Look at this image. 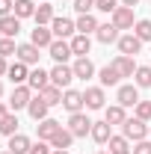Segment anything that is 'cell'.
I'll return each instance as SVG.
<instances>
[{"mask_svg":"<svg viewBox=\"0 0 151 154\" xmlns=\"http://www.w3.org/2000/svg\"><path fill=\"white\" fill-rule=\"evenodd\" d=\"M122 136H128L131 142H139V139H148V125L142 122V119H125V125H122Z\"/></svg>","mask_w":151,"mask_h":154,"instance_id":"cell-1","label":"cell"},{"mask_svg":"<svg viewBox=\"0 0 151 154\" xmlns=\"http://www.w3.org/2000/svg\"><path fill=\"white\" fill-rule=\"evenodd\" d=\"M30 101H33V89L24 83V86H15L12 89V95H9V110L12 113H18V110H27L30 107Z\"/></svg>","mask_w":151,"mask_h":154,"instance_id":"cell-2","label":"cell"},{"mask_svg":"<svg viewBox=\"0 0 151 154\" xmlns=\"http://www.w3.org/2000/svg\"><path fill=\"white\" fill-rule=\"evenodd\" d=\"M71 80H77L71 65H65V62H57V65L51 68V83H54V86H59V89H68V86H71Z\"/></svg>","mask_w":151,"mask_h":154,"instance_id":"cell-3","label":"cell"},{"mask_svg":"<svg viewBox=\"0 0 151 154\" xmlns=\"http://www.w3.org/2000/svg\"><path fill=\"white\" fill-rule=\"evenodd\" d=\"M92 125H95V122H92L86 113H71V116H68V131H71L74 136L92 134Z\"/></svg>","mask_w":151,"mask_h":154,"instance_id":"cell-4","label":"cell"},{"mask_svg":"<svg viewBox=\"0 0 151 154\" xmlns=\"http://www.w3.org/2000/svg\"><path fill=\"white\" fill-rule=\"evenodd\" d=\"M116 101H119L125 110H128V107H136V104H139V86H136V83H125V86H119Z\"/></svg>","mask_w":151,"mask_h":154,"instance_id":"cell-5","label":"cell"},{"mask_svg":"<svg viewBox=\"0 0 151 154\" xmlns=\"http://www.w3.org/2000/svg\"><path fill=\"white\" fill-rule=\"evenodd\" d=\"M83 101H86V110H104L107 104V95H104V86H86L83 92Z\"/></svg>","mask_w":151,"mask_h":154,"instance_id":"cell-6","label":"cell"},{"mask_svg":"<svg viewBox=\"0 0 151 154\" xmlns=\"http://www.w3.org/2000/svg\"><path fill=\"white\" fill-rule=\"evenodd\" d=\"M110 21H113L119 30H133V24H136V18H133V9H131V6H119L113 15H110Z\"/></svg>","mask_w":151,"mask_h":154,"instance_id":"cell-7","label":"cell"},{"mask_svg":"<svg viewBox=\"0 0 151 154\" xmlns=\"http://www.w3.org/2000/svg\"><path fill=\"white\" fill-rule=\"evenodd\" d=\"M119 54H125V57H136L139 51H142V42L133 36V33H125V36H119Z\"/></svg>","mask_w":151,"mask_h":154,"instance_id":"cell-8","label":"cell"},{"mask_svg":"<svg viewBox=\"0 0 151 154\" xmlns=\"http://www.w3.org/2000/svg\"><path fill=\"white\" fill-rule=\"evenodd\" d=\"M48 51H51L54 62H68V59L74 57V51H71V42H65V38H54V45H51Z\"/></svg>","mask_w":151,"mask_h":154,"instance_id":"cell-9","label":"cell"},{"mask_svg":"<svg viewBox=\"0 0 151 154\" xmlns=\"http://www.w3.org/2000/svg\"><path fill=\"white\" fill-rule=\"evenodd\" d=\"M62 107H65L68 113H83V107H86L83 92H77V89H65V92H62Z\"/></svg>","mask_w":151,"mask_h":154,"instance_id":"cell-10","label":"cell"},{"mask_svg":"<svg viewBox=\"0 0 151 154\" xmlns=\"http://www.w3.org/2000/svg\"><path fill=\"white\" fill-rule=\"evenodd\" d=\"M6 77L15 83V86H24L27 80H30V65H24L21 59H15L12 65H9V71H6Z\"/></svg>","mask_w":151,"mask_h":154,"instance_id":"cell-11","label":"cell"},{"mask_svg":"<svg viewBox=\"0 0 151 154\" xmlns=\"http://www.w3.org/2000/svg\"><path fill=\"white\" fill-rule=\"evenodd\" d=\"M39 51H42V48H36L33 42H24V45H18V54H15V57H18L24 65H39V57H42Z\"/></svg>","mask_w":151,"mask_h":154,"instance_id":"cell-12","label":"cell"},{"mask_svg":"<svg viewBox=\"0 0 151 154\" xmlns=\"http://www.w3.org/2000/svg\"><path fill=\"white\" fill-rule=\"evenodd\" d=\"M48 110H51V104H48L42 95H33L30 107H27V113H30V119H33V122H45V119H48Z\"/></svg>","mask_w":151,"mask_h":154,"instance_id":"cell-13","label":"cell"},{"mask_svg":"<svg viewBox=\"0 0 151 154\" xmlns=\"http://www.w3.org/2000/svg\"><path fill=\"white\" fill-rule=\"evenodd\" d=\"M51 30H54L57 38H71L77 33V27H74L71 18H54V21H51Z\"/></svg>","mask_w":151,"mask_h":154,"instance_id":"cell-14","label":"cell"},{"mask_svg":"<svg viewBox=\"0 0 151 154\" xmlns=\"http://www.w3.org/2000/svg\"><path fill=\"white\" fill-rule=\"evenodd\" d=\"M119 27H116L113 21L110 24H98V30H95V38L101 42V45H113V42H119Z\"/></svg>","mask_w":151,"mask_h":154,"instance_id":"cell-15","label":"cell"},{"mask_svg":"<svg viewBox=\"0 0 151 154\" xmlns=\"http://www.w3.org/2000/svg\"><path fill=\"white\" fill-rule=\"evenodd\" d=\"M27 86H30L33 92L48 89V86H51V71H45V68H33V71H30V80H27Z\"/></svg>","mask_w":151,"mask_h":154,"instance_id":"cell-16","label":"cell"},{"mask_svg":"<svg viewBox=\"0 0 151 154\" xmlns=\"http://www.w3.org/2000/svg\"><path fill=\"white\" fill-rule=\"evenodd\" d=\"M62 128V122H57V119H45V122H39L36 125V131H39V139H45V142H51L54 136H57V131Z\"/></svg>","mask_w":151,"mask_h":154,"instance_id":"cell-17","label":"cell"},{"mask_svg":"<svg viewBox=\"0 0 151 154\" xmlns=\"http://www.w3.org/2000/svg\"><path fill=\"white\" fill-rule=\"evenodd\" d=\"M89 136H92L98 145H107V142H110V136H113V125H110L107 119H104V122H95V125H92V134H89Z\"/></svg>","mask_w":151,"mask_h":154,"instance_id":"cell-18","label":"cell"},{"mask_svg":"<svg viewBox=\"0 0 151 154\" xmlns=\"http://www.w3.org/2000/svg\"><path fill=\"white\" fill-rule=\"evenodd\" d=\"M54 30H48V27H39L36 24V30H33V33H30V42H33V45H36V48H51V45H54Z\"/></svg>","mask_w":151,"mask_h":154,"instance_id":"cell-19","label":"cell"},{"mask_svg":"<svg viewBox=\"0 0 151 154\" xmlns=\"http://www.w3.org/2000/svg\"><path fill=\"white\" fill-rule=\"evenodd\" d=\"M18 33H21V18H18V15H6V18H0V36L15 38Z\"/></svg>","mask_w":151,"mask_h":154,"instance_id":"cell-20","label":"cell"},{"mask_svg":"<svg viewBox=\"0 0 151 154\" xmlns=\"http://www.w3.org/2000/svg\"><path fill=\"white\" fill-rule=\"evenodd\" d=\"M71 68H74V77H77V80H89V77L95 74V65H92V59H89V57H77Z\"/></svg>","mask_w":151,"mask_h":154,"instance_id":"cell-21","label":"cell"},{"mask_svg":"<svg viewBox=\"0 0 151 154\" xmlns=\"http://www.w3.org/2000/svg\"><path fill=\"white\" fill-rule=\"evenodd\" d=\"M113 68L122 77H133V74H136V62H133V57H125V54H119V57L113 59Z\"/></svg>","mask_w":151,"mask_h":154,"instance_id":"cell-22","label":"cell"},{"mask_svg":"<svg viewBox=\"0 0 151 154\" xmlns=\"http://www.w3.org/2000/svg\"><path fill=\"white\" fill-rule=\"evenodd\" d=\"M131 148H133V145H131V139H128V136H122V134H119V136H110V142H107V151H110V154H131Z\"/></svg>","mask_w":151,"mask_h":154,"instance_id":"cell-23","label":"cell"},{"mask_svg":"<svg viewBox=\"0 0 151 154\" xmlns=\"http://www.w3.org/2000/svg\"><path fill=\"white\" fill-rule=\"evenodd\" d=\"M71 51H74V57H86V54L92 51V38L83 36V33L71 36Z\"/></svg>","mask_w":151,"mask_h":154,"instance_id":"cell-24","label":"cell"},{"mask_svg":"<svg viewBox=\"0 0 151 154\" xmlns=\"http://www.w3.org/2000/svg\"><path fill=\"white\" fill-rule=\"evenodd\" d=\"M74 27H77V33H83V36H92L95 30H98V18H95L92 12H89V15H80V18L74 21Z\"/></svg>","mask_w":151,"mask_h":154,"instance_id":"cell-25","label":"cell"},{"mask_svg":"<svg viewBox=\"0 0 151 154\" xmlns=\"http://www.w3.org/2000/svg\"><path fill=\"white\" fill-rule=\"evenodd\" d=\"M30 136H24V134H15V136H9V151L12 154H30Z\"/></svg>","mask_w":151,"mask_h":154,"instance_id":"cell-26","label":"cell"},{"mask_svg":"<svg viewBox=\"0 0 151 154\" xmlns=\"http://www.w3.org/2000/svg\"><path fill=\"white\" fill-rule=\"evenodd\" d=\"M33 18H36L39 27H48L51 21L57 18V15H54V6H51V3H39V6H36V15H33Z\"/></svg>","mask_w":151,"mask_h":154,"instance_id":"cell-27","label":"cell"},{"mask_svg":"<svg viewBox=\"0 0 151 154\" xmlns=\"http://www.w3.org/2000/svg\"><path fill=\"white\" fill-rule=\"evenodd\" d=\"M0 134H3V136H15V134H18V113L9 110V113L3 116V122H0Z\"/></svg>","mask_w":151,"mask_h":154,"instance_id":"cell-28","label":"cell"},{"mask_svg":"<svg viewBox=\"0 0 151 154\" xmlns=\"http://www.w3.org/2000/svg\"><path fill=\"white\" fill-rule=\"evenodd\" d=\"M74 139H77V136L71 134L68 128H59V131H57V136L51 139V145H54V148H71V142H74Z\"/></svg>","mask_w":151,"mask_h":154,"instance_id":"cell-29","label":"cell"},{"mask_svg":"<svg viewBox=\"0 0 151 154\" xmlns=\"http://www.w3.org/2000/svg\"><path fill=\"white\" fill-rule=\"evenodd\" d=\"M98 77H101V86H119V80H122V74L113 68V62L104 65V68L98 71Z\"/></svg>","mask_w":151,"mask_h":154,"instance_id":"cell-30","label":"cell"},{"mask_svg":"<svg viewBox=\"0 0 151 154\" xmlns=\"http://www.w3.org/2000/svg\"><path fill=\"white\" fill-rule=\"evenodd\" d=\"M104 119L110 122V125H125V107L122 104H113V107H104Z\"/></svg>","mask_w":151,"mask_h":154,"instance_id":"cell-31","label":"cell"},{"mask_svg":"<svg viewBox=\"0 0 151 154\" xmlns=\"http://www.w3.org/2000/svg\"><path fill=\"white\" fill-rule=\"evenodd\" d=\"M133 83H136L139 89H151V65H136Z\"/></svg>","mask_w":151,"mask_h":154,"instance_id":"cell-32","label":"cell"},{"mask_svg":"<svg viewBox=\"0 0 151 154\" xmlns=\"http://www.w3.org/2000/svg\"><path fill=\"white\" fill-rule=\"evenodd\" d=\"M12 15H18V18H33V15H36V3H33V0H15Z\"/></svg>","mask_w":151,"mask_h":154,"instance_id":"cell-33","label":"cell"},{"mask_svg":"<svg viewBox=\"0 0 151 154\" xmlns=\"http://www.w3.org/2000/svg\"><path fill=\"white\" fill-rule=\"evenodd\" d=\"M39 95L45 98V101H48L51 107H57V104H62V89H59V86H54V83H51L48 89H42Z\"/></svg>","mask_w":151,"mask_h":154,"instance_id":"cell-34","label":"cell"},{"mask_svg":"<svg viewBox=\"0 0 151 154\" xmlns=\"http://www.w3.org/2000/svg\"><path fill=\"white\" fill-rule=\"evenodd\" d=\"M133 36L139 38V42H151V21L148 18L136 21V24H133Z\"/></svg>","mask_w":151,"mask_h":154,"instance_id":"cell-35","label":"cell"},{"mask_svg":"<svg viewBox=\"0 0 151 154\" xmlns=\"http://www.w3.org/2000/svg\"><path fill=\"white\" fill-rule=\"evenodd\" d=\"M12 54H18V45H15V38L0 36V57H12Z\"/></svg>","mask_w":151,"mask_h":154,"instance_id":"cell-36","label":"cell"},{"mask_svg":"<svg viewBox=\"0 0 151 154\" xmlns=\"http://www.w3.org/2000/svg\"><path fill=\"white\" fill-rule=\"evenodd\" d=\"M119 6H122L119 0H95V9H98V12H107V15H113Z\"/></svg>","mask_w":151,"mask_h":154,"instance_id":"cell-37","label":"cell"},{"mask_svg":"<svg viewBox=\"0 0 151 154\" xmlns=\"http://www.w3.org/2000/svg\"><path fill=\"white\" fill-rule=\"evenodd\" d=\"M133 110H136V119H142V122H151V101H139Z\"/></svg>","mask_w":151,"mask_h":154,"instance_id":"cell-38","label":"cell"},{"mask_svg":"<svg viewBox=\"0 0 151 154\" xmlns=\"http://www.w3.org/2000/svg\"><path fill=\"white\" fill-rule=\"evenodd\" d=\"M30 154H54V145L51 142H45V139H39L30 145Z\"/></svg>","mask_w":151,"mask_h":154,"instance_id":"cell-39","label":"cell"},{"mask_svg":"<svg viewBox=\"0 0 151 154\" xmlns=\"http://www.w3.org/2000/svg\"><path fill=\"white\" fill-rule=\"evenodd\" d=\"M95 9V0H74V12L77 15H89Z\"/></svg>","mask_w":151,"mask_h":154,"instance_id":"cell-40","label":"cell"},{"mask_svg":"<svg viewBox=\"0 0 151 154\" xmlns=\"http://www.w3.org/2000/svg\"><path fill=\"white\" fill-rule=\"evenodd\" d=\"M131 154H151V139H139V142H133Z\"/></svg>","mask_w":151,"mask_h":154,"instance_id":"cell-41","label":"cell"},{"mask_svg":"<svg viewBox=\"0 0 151 154\" xmlns=\"http://www.w3.org/2000/svg\"><path fill=\"white\" fill-rule=\"evenodd\" d=\"M12 9H15V0H0V18L12 15Z\"/></svg>","mask_w":151,"mask_h":154,"instance_id":"cell-42","label":"cell"},{"mask_svg":"<svg viewBox=\"0 0 151 154\" xmlns=\"http://www.w3.org/2000/svg\"><path fill=\"white\" fill-rule=\"evenodd\" d=\"M6 71H9V65H6V57H0V77L6 74Z\"/></svg>","mask_w":151,"mask_h":154,"instance_id":"cell-43","label":"cell"},{"mask_svg":"<svg viewBox=\"0 0 151 154\" xmlns=\"http://www.w3.org/2000/svg\"><path fill=\"white\" fill-rule=\"evenodd\" d=\"M119 3H122V6H131V9H136V3H139V0H119Z\"/></svg>","mask_w":151,"mask_h":154,"instance_id":"cell-44","label":"cell"},{"mask_svg":"<svg viewBox=\"0 0 151 154\" xmlns=\"http://www.w3.org/2000/svg\"><path fill=\"white\" fill-rule=\"evenodd\" d=\"M9 113V107H6V104H0V122H3V116Z\"/></svg>","mask_w":151,"mask_h":154,"instance_id":"cell-45","label":"cell"},{"mask_svg":"<svg viewBox=\"0 0 151 154\" xmlns=\"http://www.w3.org/2000/svg\"><path fill=\"white\" fill-rule=\"evenodd\" d=\"M54 154H68V148H54Z\"/></svg>","mask_w":151,"mask_h":154,"instance_id":"cell-46","label":"cell"},{"mask_svg":"<svg viewBox=\"0 0 151 154\" xmlns=\"http://www.w3.org/2000/svg\"><path fill=\"white\" fill-rule=\"evenodd\" d=\"M0 98H3V83H0Z\"/></svg>","mask_w":151,"mask_h":154,"instance_id":"cell-47","label":"cell"},{"mask_svg":"<svg viewBox=\"0 0 151 154\" xmlns=\"http://www.w3.org/2000/svg\"><path fill=\"white\" fill-rule=\"evenodd\" d=\"M0 154H12V151H9V148H6V151H0Z\"/></svg>","mask_w":151,"mask_h":154,"instance_id":"cell-48","label":"cell"},{"mask_svg":"<svg viewBox=\"0 0 151 154\" xmlns=\"http://www.w3.org/2000/svg\"><path fill=\"white\" fill-rule=\"evenodd\" d=\"M98 154H110V151H98Z\"/></svg>","mask_w":151,"mask_h":154,"instance_id":"cell-49","label":"cell"},{"mask_svg":"<svg viewBox=\"0 0 151 154\" xmlns=\"http://www.w3.org/2000/svg\"><path fill=\"white\" fill-rule=\"evenodd\" d=\"M148 136H151V125H148Z\"/></svg>","mask_w":151,"mask_h":154,"instance_id":"cell-50","label":"cell"}]
</instances>
